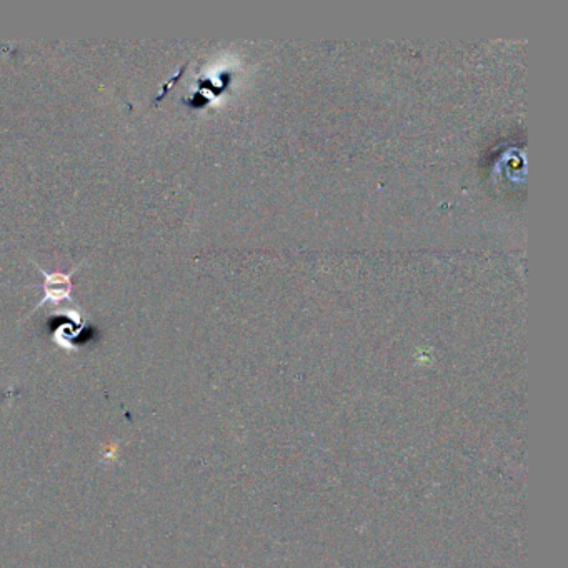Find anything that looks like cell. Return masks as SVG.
I'll return each instance as SVG.
<instances>
[{
  "instance_id": "cell-1",
  "label": "cell",
  "mask_w": 568,
  "mask_h": 568,
  "mask_svg": "<svg viewBox=\"0 0 568 568\" xmlns=\"http://www.w3.org/2000/svg\"><path fill=\"white\" fill-rule=\"evenodd\" d=\"M39 270L45 275V282L42 285L44 297L37 304L35 310L47 304L49 300H52L55 304H59L60 300H70V292H72L70 277H72V273L76 272L77 269L69 273H47L45 270H42V267H39Z\"/></svg>"
}]
</instances>
